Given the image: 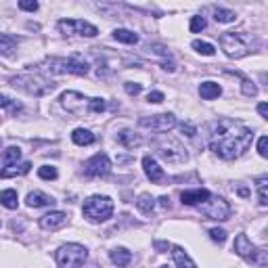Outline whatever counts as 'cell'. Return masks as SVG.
Instances as JSON below:
<instances>
[{"instance_id": "6da1fadb", "label": "cell", "mask_w": 268, "mask_h": 268, "mask_svg": "<svg viewBox=\"0 0 268 268\" xmlns=\"http://www.w3.org/2000/svg\"><path fill=\"white\" fill-rule=\"evenodd\" d=\"M253 132L235 119H218L210 134V149L220 159H237L249 149Z\"/></svg>"}, {"instance_id": "7a4b0ae2", "label": "cell", "mask_w": 268, "mask_h": 268, "mask_svg": "<svg viewBox=\"0 0 268 268\" xmlns=\"http://www.w3.org/2000/svg\"><path fill=\"white\" fill-rule=\"evenodd\" d=\"M61 103L63 107H65L69 114L74 115H93V114H103L105 109H107V103H105V98H88L84 96L82 93H76V90H67V93L61 95Z\"/></svg>"}, {"instance_id": "3957f363", "label": "cell", "mask_w": 268, "mask_h": 268, "mask_svg": "<svg viewBox=\"0 0 268 268\" xmlns=\"http://www.w3.org/2000/svg\"><path fill=\"white\" fill-rule=\"evenodd\" d=\"M253 44H256V40L243 32H237V34L229 32V34H222V38H220L222 51L230 59H241L245 55H249L253 51Z\"/></svg>"}, {"instance_id": "277c9868", "label": "cell", "mask_w": 268, "mask_h": 268, "mask_svg": "<svg viewBox=\"0 0 268 268\" xmlns=\"http://www.w3.org/2000/svg\"><path fill=\"white\" fill-rule=\"evenodd\" d=\"M11 84L19 90H23L27 95H34V96H44V95H51L55 90V84L48 82L46 77H42L38 74H23V76H17L13 77Z\"/></svg>"}, {"instance_id": "5b68a950", "label": "cell", "mask_w": 268, "mask_h": 268, "mask_svg": "<svg viewBox=\"0 0 268 268\" xmlns=\"http://www.w3.org/2000/svg\"><path fill=\"white\" fill-rule=\"evenodd\" d=\"M82 211L90 222H105L114 214V201L107 195H93L84 201Z\"/></svg>"}, {"instance_id": "8992f818", "label": "cell", "mask_w": 268, "mask_h": 268, "mask_svg": "<svg viewBox=\"0 0 268 268\" xmlns=\"http://www.w3.org/2000/svg\"><path fill=\"white\" fill-rule=\"evenodd\" d=\"M46 69L53 74H74V76H86L90 72L88 61L82 55H72L67 59H48Z\"/></svg>"}, {"instance_id": "52a82bcc", "label": "cell", "mask_w": 268, "mask_h": 268, "mask_svg": "<svg viewBox=\"0 0 268 268\" xmlns=\"http://www.w3.org/2000/svg\"><path fill=\"white\" fill-rule=\"evenodd\" d=\"M57 264L59 268H80L88 258V249L80 243H67L57 249Z\"/></svg>"}, {"instance_id": "ba28073f", "label": "cell", "mask_w": 268, "mask_h": 268, "mask_svg": "<svg viewBox=\"0 0 268 268\" xmlns=\"http://www.w3.org/2000/svg\"><path fill=\"white\" fill-rule=\"evenodd\" d=\"M197 208H199V211L203 216L211 218V220H227L230 216V206L218 195H210L208 199L203 203H199Z\"/></svg>"}, {"instance_id": "9c48e42d", "label": "cell", "mask_w": 268, "mask_h": 268, "mask_svg": "<svg viewBox=\"0 0 268 268\" xmlns=\"http://www.w3.org/2000/svg\"><path fill=\"white\" fill-rule=\"evenodd\" d=\"M59 32L65 34V36H74V34H77V36H86V38H95L98 30L88 23V21H80V19H61L59 21Z\"/></svg>"}, {"instance_id": "30bf717a", "label": "cell", "mask_w": 268, "mask_h": 268, "mask_svg": "<svg viewBox=\"0 0 268 268\" xmlns=\"http://www.w3.org/2000/svg\"><path fill=\"white\" fill-rule=\"evenodd\" d=\"M140 128L153 130V132H168L176 126V117L174 114H157V115H149V117H140L138 119Z\"/></svg>"}, {"instance_id": "8fae6325", "label": "cell", "mask_w": 268, "mask_h": 268, "mask_svg": "<svg viewBox=\"0 0 268 268\" xmlns=\"http://www.w3.org/2000/svg\"><path fill=\"white\" fill-rule=\"evenodd\" d=\"M111 172V161L105 153H96L93 155L86 164H84V174L90 178H105Z\"/></svg>"}, {"instance_id": "7c38bea8", "label": "cell", "mask_w": 268, "mask_h": 268, "mask_svg": "<svg viewBox=\"0 0 268 268\" xmlns=\"http://www.w3.org/2000/svg\"><path fill=\"white\" fill-rule=\"evenodd\" d=\"M157 151H159L161 157L166 161H170V164H180V161L187 159V151L182 149L176 140H159Z\"/></svg>"}, {"instance_id": "4fadbf2b", "label": "cell", "mask_w": 268, "mask_h": 268, "mask_svg": "<svg viewBox=\"0 0 268 268\" xmlns=\"http://www.w3.org/2000/svg\"><path fill=\"white\" fill-rule=\"evenodd\" d=\"M67 224V214L65 211H51V214L40 218V229L42 230H59Z\"/></svg>"}, {"instance_id": "5bb4252c", "label": "cell", "mask_w": 268, "mask_h": 268, "mask_svg": "<svg viewBox=\"0 0 268 268\" xmlns=\"http://www.w3.org/2000/svg\"><path fill=\"white\" fill-rule=\"evenodd\" d=\"M143 170H145V174H147V178H149L151 182H161L166 178V174H164V170L159 168V164L155 161L153 157H143Z\"/></svg>"}, {"instance_id": "9a60e30c", "label": "cell", "mask_w": 268, "mask_h": 268, "mask_svg": "<svg viewBox=\"0 0 268 268\" xmlns=\"http://www.w3.org/2000/svg\"><path fill=\"white\" fill-rule=\"evenodd\" d=\"M232 249H235V253L237 256H241V258H245V260H249L251 258V253L256 251V245H253L251 241H249V237L248 235H237V239H235V245H232Z\"/></svg>"}, {"instance_id": "2e32d148", "label": "cell", "mask_w": 268, "mask_h": 268, "mask_svg": "<svg viewBox=\"0 0 268 268\" xmlns=\"http://www.w3.org/2000/svg\"><path fill=\"white\" fill-rule=\"evenodd\" d=\"M211 193L208 191V189H193V191H182L180 193V199L185 206H199V203H203L208 199Z\"/></svg>"}, {"instance_id": "e0dca14e", "label": "cell", "mask_w": 268, "mask_h": 268, "mask_svg": "<svg viewBox=\"0 0 268 268\" xmlns=\"http://www.w3.org/2000/svg\"><path fill=\"white\" fill-rule=\"evenodd\" d=\"M109 258H111V262H114L115 266L124 268V266H128L132 262V251H128L126 248H115V249L109 251Z\"/></svg>"}, {"instance_id": "ac0fdd59", "label": "cell", "mask_w": 268, "mask_h": 268, "mask_svg": "<svg viewBox=\"0 0 268 268\" xmlns=\"http://www.w3.org/2000/svg\"><path fill=\"white\" fill-rule=\"evenodd\" d=\"M172 256H174L176 268H197V264L189 258V253L182 248H178V245H174V248H172Z\"/></svg>"}, {"instance_id": "d6986e66", "label": "cell", "mask_w": 268, "mask_h": 268, "mask_svg": "<svg viewBox=\"0 0 268 268\" xmlns=\"http://www.w3.org/2000/svg\"><path fill=\"white\" fill-rule=\"evenodd\" d=\"M117 143L124 145L126 149H134V147H138L143 143V138L138 134H134L132 130H122V132H117Z\"/></svg>"}, {"instance_id": "ffe728a7", "label": "cell", "mask_w": 268, "mask_h": 268, "mask_svg": "<svg viewBox=\"0 0 268 268\" xmlns=\"http://www.w3.org/2000/svg\"><path fill=\"white\" fill-rule=\"evenodd\" d=\"M30 168L32 164L30 161H23V164H15V166H9V168H4V170H0V178H15V176H23L30 172Z\"/></svg>"}, {"instance_id": "44dd1931", "label": "cell", "mask_w": 268, "mask_h": 268, "mask_svg": "<svg viewBox=\"0 0 268 268\" xmlns=\"http://www.w3.org/2000/svg\"><path fill=\"white\" fill-rule=\"evenodd\" d=\"M25 201H27V206H30V208H44V206H51V203H55L53 197H48L46 193H42V191L30 193Z\"/></svg>"}, {"instance_id": "7402d4cb", "label": "cell", "mask_w": 268, "mask_h": 268, "mask_svg": "<svg viewBox=\"0 0 268 268\" xmlns=\"http://www.w3.org/2000/svg\"><path fill=\"white\" fill-rule=\"evenodd\" d=\"M199 95L201 98H206V101H211V98H218L222 95V88L218 86L216 82H201V86H199Z\"/></svg>"}, {"instance_id": "603a6c76", "label": "cell", "mask_w": 268, "mask_h": 268, "mask_svg": "<svg viewBox=\"0 0 268 268\" xmlns=\"http://www.w3.org/2000/svg\"><path fill=\"white\" fill-rule=\"evenodd\" d=\"M72 140L76 145H80V147H86V145H93L95 143V134L86 130V128H76L72 132Z\"/></svg>"}, {"instance_id": "cb8c5ba5", "label": "cell", "mask_w": 268, "mask_h": 268, "mask_svg": "<svg viewBox=\"0 0 268 268\" xmlns=\"http://www.w3.org/2000/svg\"><path fill=\"white\" fill-rule=\"evenodd\" d=\"M19 44V38L11 34H0V55H13Z\"/></svg>"}, {"instance_id": "d4e9b609", "label": "cell", "mask_w": 268, "mask_h": 268, "mask_svg": "<svg viewBox=\"0 0 268 268\" xmlns=\"http://www.w3.org/2000/svg\"><path fill=\"white\" fill-rule=\"evenodd\" d=\"M0 203H2L4 208H9V210H15L17 203H19V197H17L15 189H4V191H0Z\"/></svg>"}, {"instance_id": "484cf974", "label": "cell", "mask_w": 268, "mask_h": 268, "mask_svg": "<svg viewBox=\"0 0 268 268\" xmlns=\"http://www.w3.org/2000/svg\"><path fill=\"white\" fill-rule=\"evenodd\" d=\"M114 38L117 42H124V44H136L138 42V36L130 30H124V27H117V30L114 32Z\"/></svg>"}, {"instance_id": "4316f807", "label": "cell", "mask_w": 268, "mask_h": 268, "mask_svg": "<svg viewBox=\"0 0 268 268\" xmlns=\"http://www.w3.org/2000/svg\"><path fill=\"white\" fill-rule=\"evenodd\" d=\"M21 159V149L19 147H9L4 153H2V164L9 168V166H15L17 161Z\"/></svg>"}, {"instance_id": "83f0119b", "label": "cell", "mask_w": 268, "mask_h": 268, "mask_svg": "<svg viewBox=\"0 0 268 268\" xmlns=\"http://www.w3.org/2000/svg\"><path fill=\"white\" fill-rule=\"evenodd\" d=\"M136 208H138L140 211H143V214H151L153 208H155V199H153L151 195L143 193V195H140L138 199H136Z\"/></svg>"}, {"instance_id": "f1b7e54d", "label": "cell", "mask_w": 268, "mask_h": 268, "mask_svg": "<svg viewBox=\"0 0 268 268\" xmlns=\"http://www.w3.org/2000/svg\"><path fill=\"white\" fill-rule=\"evenodd\" d=\"M214 19L218 21V23H230V21H235L237 15L229 9H220V6H216L214 9Z\"/></svg>"}, {"instance_id": "f546056e", "label": "cell", "mask_w": 268, "mask_h": 268, "mask_svg": "<svg viewBox=\"0 0 268 268\" xmlns=\"http://www.w3.org/2000/svg\"><path fill=\"white\" fill-rule=\"evenodd\" d=\"M197 53H201V55H206V57H211V55L216 53V48L214 44H210V42H203V40H193V44H191Z\"/></svg>"}, {"instance_id": "4dcf8cb0", "label": "cell", "mask_w": 268, "mask_h": 268, "mask_svg": "<svg viewBox=\"0 0 268 268\" xmlns=\"http://www.w3.org/2000/svg\"><path fill=\"white\" fill-rule=\"evenodd\" d=\"M258 197H260V206L266 208L268 206V195H266V187H268V176H262V178H258Z\"/></svg>"}, {"instance_id": "1f68e13d", "label": "cell", "mask_w": 268, "mask_h": 268, "mask_svg": "<svg viewBox=\"0 0 268 268\" xmlns=\"http://www.w3.org/2000/svg\"><path fill=\"white\" fill-rule=\"evenodd\" d=\"M248 262L256 264V266H266L268 264V251L262 249V248H256V251L251 253V258L248 260Z\"/></svg>"}, {"instance_id": "d6a6232c", "label": "cell", "mask_w": 268, "mask_h": 268, "mask_svg": "<svg viewBox=\"0 0 268 268\" xmlns=\"http://www.w3.org/2000/svg\"><path fill=\"white\" fill-rule=\"evenodd\" d=\"M38 176L42 180H55L59 176V172H57V168H53V166H42V168H38Z\"/></svg>"}, {"instance_id": "836d02e7", "label": "cell", "mask_w": 268, "mask_h": 268, "mask_svg": "<svg viewBox=\"0 0 268 268\" xmlns=\"http://www.w3.org/2000/svg\"><path fill=\"white\" fill-rule=\"evenodd\" d=\"M206 17H201V15H195V17H191V32L193 34H197V32H201V30H206Z\"/></svg>"}, {"instance_id": "e575fe53", "label": "cell", "mask_w": 268, "mask_h": 268, "mask_svg": "<svg viewBox=\"0 0 268 268\" xmlns=\"http://www.w3.org/2000/svg\"><path fill=\"white\" fill-rule=\"evenodd\" d=\"M241 90H243L245 96H256L258 95V86L251 80H245V77H243V82H241Z\"/></svg>"}, {"instance_id": "d590c367", "label": "cell", "mask_w": 268, "mask_h": 268, "mask_svg": "<svg viewBox=\"0 0 268 268\" xmlns=\"http://www.w3.org/2000/svg\"><path fill=\"white\" fill-rule=\"evenodd\" d=\"M210 239L214 243H224L227 241V230L222 229H210Z\"/></svg>"}, {"instance_id": "8d00e7d4", "label": "cell", "mask_w": 268, "mask_h": 268, "mask_svg": "<svg viewBox=\"0 0 268 268\" xmlns=\"http://www.w3.org/2000/svg\"><path fill=\"white\" fill-rule=\"evenodd\" d=\"M19 107H21V105L17 101H13V98L0 95V109H19Z\"/></svg>"}, {"instance_id": "74e56055", "label": "cell", "mask_w": 268, "mask_h": 268, "mask_svg": "<svg viewBox=\"0 0 268 268\" xmlns=\"http://www.w3.org/2000/svg\"><path fill=\"white\" fill-rule=\"evenodd\" d=\"M124 88H126V93H128L130 96H136V95H140V90H143V86L136 84V82H126Z\"/></svg>"}, {"instance_id": "f35d334b", "label": "cell", "mask_w": 268, "mask_h": 268, "mask_svg": "<svg viewBox=\"0 0 268 268\" xmlns=\"http://www.w3.org/2000/svg\"><path fill=\"white\" fill-rule=\"evenodd\" d=\"M180 132L187 134L189 138H193L195 134H197V128H195V124H191V122H182V124H180Z\"/></svg>"}, {"instance_id": "ab89813d", "label": "cell", "mask_w": 268, "mask_h": 268, "mask_svg": "<svg viewBox=\"0 0 268 268\" xmlns=\"http://www.w3.org/2000/svg\"><path fill=\"white\" fill-rule=\"evenodd\" d=\"M258 153H260V157H268V136H260V140H258Z\"/></svg>"}, {"instance_id": "60d3db41", "label": "cell", "mask_w": 268, "mask_h": 268, "mask_svg": "<svg viewBox=\"0 0 268 268\" xmlns=\"http://www.w3.org/2000/svg\"><path fill=\"white\" fill-rule=\"evenodd\" d=\"M19 9H21V11L34 13V11H38V2H36V0H21V2H19Z\"/></svg>"}, {"instance_id": "b9f144b4", "label": "cell", "mask_w": 268, "mask_h": 268, "mask_svg": "<svg viewBox=\"0 0 268 268\" xmlns=\"http://www.w3.org/2000/svg\"><path fill=\"white\" fill-rule=\"evenodd\" d=\"M164 93H159V90H153V93L147 95V101L149 103H164Z\"/></svg>"}, {"instance_id": "7bdbcfd3", "label": "cell", "mask_w": 268, "mask_h": 268, "mask_svg": "<svg viewBox=\"0 0 268 268\" xmlns=\"http://www.w3.org/2000/svg\"><path fill=\"white\" fill-rule=\"evenodd\" d=\"M258 114L262 115V117H268V105L266 103H260L258 105Z\"/></svg>"}, {"instance_id": "ee69618b", "label": "cell", "mask_w": 268, "mask_h": 268, "mask_svg": "<svg viewBox=\"0 0 268 268\" xmlns=\"http://www.w3.org/2000/svg\"><path fill=\"white\" fill-rule=\"evenodd\" d=\"M155 248H157V249H161V251H164V249H168V248H170V243H155Z\"/></svg>"}, {"instance_id": "f6af8a7d", "label": "cell", "mask_w": 268, "mask_h": 268, "mask_svg": "<svg viewBox=\"0 0 268 268\" xmlns=\"http://www.w3.org/2000/svg\"><path fill=\"white\" fill-rule=\"evenodd\" d=\"M239 195H241V197H248V195H249V191H248V189H243V187H241V189H239Z\"/></svg>"}]
</instances>
